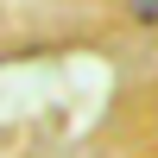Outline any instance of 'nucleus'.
<instances>
[{
	"label": "nucleus",
	"mask_w": 158,
	"mask_h": 158,
	"mask_svg": "<svg viewBox=\"0 0 158 158\" xmlns=\"http://www.w3.org/2000/svg\"><path fill=\"white\" fill-rule=\"evenodd\" d=\"M133 13L139 19H158V0H133Z\"/></svg>",
	"instance_id": "obj_1"
}]
</instances>
